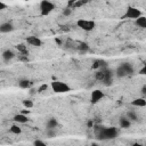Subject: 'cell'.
I'll return each instance as SVG.
<instances>
[{"label":"cell","mask_w":146,"mask_h":146,"mask_svg":"<svg viewBox=\"0 0 146 146\" xmlns=\"http://www.w3.org/2000/svg\"><path fill=\"white\" fill-rule=\"evenodd\" d=\"M95 135L97 139L100 140H107V139H114L117 136V129L114 127H98L95 128Z\"/></svg>","instance_id":"obj_1"},{"label":"cell","mask_w":146,"mask_h":146,"mask_svg":"<svg viewBox=\"0 0 146 146\" xmlns=\"http://www.w3.org/2000/svg\"><path fill=\"white\" fill-rule=\"evenodd\" d=\"M104 76H105V75H104V71H103V70H98V71H96V73H95V78H96L97 81L103 82Z\"/></svg>","instance_id":"obj_23"},{"label":"cell","mask_w":146,"mask_h":146,"mask_svg":"<svg viewBox=\"0 0 146 146\" xmlns=\"http://www.w3.org/2000/svg\"><path fill=\"white\" fill-rule=\"evenodd\" d=\"M104 92L102 91V90H99V89H95V90H92L91 91V95H90V103L91 104H97L98 102H100L103 98H104Z\"/></svg>","instance_id":"obj_8"},{"label":"cell","mask_w":146,"mask_h":146,"mask_svg":"<svg viewBox=\"0 0 146 146\" xmlns=\"http://www.w3.org/2000/svg\"><path fill=\"white\" fill-rule=\"evenodd\" d=\"M90 146H99V145H98V144H96V143H92Z\"/></svg>","instance_id":"obj_36"},{"label":"cell","mask_w":146,"mask_h":146,"mask_svg":"<svg viewBox=\"0 0 146 146\" xmlns=\"http://www.w3.org/2000/svg\"><path fill=\"white\" fill-rule=\"evenodd\" d=\"M133 72H135L133 66L130 63H122L116 68V75L119 78H124V76L131 75V74H133Z\"/></svg>","instance_id":"obj_4"},{"label":"cell","mask_w":146,"mask_h":146,"mask_svg":"<svg viewBox=\"0 0 146 146\" xmlns=\"http://www.w3.org/2000/svg\"><path fill=\"white\" fill-rule=\"evenodd\" d=\"M72 11H73L72 9H70V8L66 7V8L63 10V15H64V16H70V15L72 14Z\"/></svg>","instance_id":"obj_27"},{"label":"cell","mask_w":146,"mask_h":146,"mask_svg":"<svg viewBox=\"0 0 146 146\" xmlns=\"http://www.w3.org/2000/svg\"><path fill=\"white\" fill-rule=\"evenodd\" d=\"M14 25L10 22H3L0 24V32L1 33H9L11 31H14Z\"/></svg>","instance_id":"obj_10"},{"label":"cell","mask_w":146,"mask_h":146,"mask_svg":"<svg viewBox=\"0 0 146 146\" xmlns=\"http://www.w3.org/2000/svg\"><path fill=\"white\" fill-rule=\"evenodd\" d=\"M76 49H78L80 52L84 54V52L89 51V46H88V43H86V42H78Z\"/></svg>","instance_id":"obj_20"},{"label":"cell","mask_w":146,"mask_h":146,"mask_svg":"<svg viewBox=\"0 0 146 146\" xmlns=\"http://www.w3.org/2000/svg\"><path fill=\"white\" fill-rule=\"evenodd\" d=\"M57 125H58V122H57V120L55 117L49 119L47 121V124H46L47 130H55V128H57Z\"/></svg>","instance_id":"obj_16"},{"label":"cell","mask_w":146,"mask_h":146,"mask_svg":"<svg viewBox=\"0 0 146 146\" xmlns=\"http://www.w3.org/2000/svg\"><path fill=\"white\" fill-rule=\"evenodd\" d=\"M47 136L48 137H55L56 136V131L55 130H47Z\"/></svg>","instance_id":"obj_29"},{"label":"cell","mask_w":146,"mask_h":146,"mask_svg":"<svg viewBox=\"0 0 146 146\" xmlns=\"http://www.w3.org/2000/svg\"><path fill=\"white\" fill-rule=\"evenodd\" d=\"M16 49H17V51L19 52V55H23V56H29V50H27V47H26L24 43H18V44H16Z\"/></svg>","instance_id":"obj_15"},{"label":"cell","mask_w":146,"mask_h":146,"mask_svg":"<svg viewBox=\"0 0 146 146\" xmlns=\"http://www.w3.org/2000/svg\"><path fill=\"white\" fill-rule=\"evenodd\" d=\"M127 117H128V120H129L130 122H135V121L138 120V115H137L135 112H132V111H130V112L127 113Z\"/></svg>","instance_id":"obj_22"},{"label":"cell","mask_w":146,"mask_h":146,"mask_svg":"<svg viewBox=\"0 0 146 146\" xmlns=\"http://www.w3.org/2000/svg\"><path fill=\"white\" fill-rule=\"evenodd\" d=\"M55 8H56V6H55L54 2L48 1V0H43V1L40 2V6H39L40 15H41V16H47V15H49Z\"/></svg>","instance_id":"obj_5"},{"label":"cell","mask_w":146,"mask_h":146,"mask_svg":"<svg viewBox=\"0 0 146 146\" xmlns=\"http://www.w3.org/2000/svg\"><path fill=\"white\" fill-rule=\"evenodd\" d=\"M6 8H7V5L3 3L2 1H0V9H6Z\"/></svg>","instance_id":"obj_33"},{"label":"cell","mask_w":146,"mask_h":146,"mask_svg":"<svg viewBox=\"0 0 146 146\" xmlns=\"http://www.w3.org/2000/svg\"><path fill=\"white\" fill-rule=\"evenodd\" d=\"M140 16H143L140 9H138L137 7H133V6H128L124 14L121 16V19H135L136 21Z\"/></svg>","instance_id":"obj_2"},{"label":"cell","mask_w":146,"mask_h":146,"mask_svg":"<svg viewBox=\"0 0 146 146\" xmlns=\"http://www.w3.org/2000/svg\"><path fill=\"white\" fill-rule=\"evenodd\" d=\"M26 42L32 46V47H41L42 46V40L35 35H30L26 38Z\"/></svg>","instance_id":"obj_9"},{"label":"cell","mask_w":146,"mask_h":146,"mask_svg":"<svg viewBox=\"0 0 146 146\" xmlns=\"http://www.w3.org/2000/svg\"><path fill=\"white\" fill-rule=\"evenodd\" d=\"M138 74H140V75H145V76H146V64L143 65V67L139 70Z\"/></svg>","instance_id":"obj_28"},{"label":"cell","mask_w":146,"mask_h":146,"mask_svg":"<svg viewBox=\"0 0 146 146\" xmlns=\"http://www.w3.org/2000/svg\"><path fill=\"white\" fill-rule=\"evenodd\" d=\"M103 71H104V75H105L104 76V80H103V84L106 86V87H108V86H111L113 83V75H114V73L108 67L103 68Z\"/></svg>","instance_id":"obj_7"},{"label":"cell","mask_w":146,"mask_h":146,"mask_svg":"<svg viewBox=\"0 0 146 146\" xmlns=\"http://www.w3.org/2000/svg\"><path fill=\"white\" fill-rule=\"evenodd\" d=\"M13 121L16 122V123H27L29 122V117H27V115H25L23 113H18V114L14 115Z\"/></svg>","instance_id":"obj_11"},{"label":"cell","mask_w":146,"mask_h":146,"mask_svg":"<svg viewBox=\"0 0 146 146\" xmlns=\"http://www.w3.org/2000/svg\"><path fill=\"white\" fill-rule=\"evenodd\" d=\"M76 25L78 27H80L81 30L86 31V32H89V31H92L95 27H96V23L91 19H86V18H80L76 21Z\"/></svg>","instance_id":"obj_6"},{"label":"cell","mask_w":146,"mask_h":146,"mask_svg":"<svg viewBox=\"0 0 146 146\" xmlns=\"http://www.w3.org/2000/svg\"><path fill=\"white\" fill-rule=\"evenodd\" d=\"M55 41H56V42H57L58 44H62V41H60L59 39H55Z\"/></svg>","instance_id":"obj_35"},{"label":"cell","mask_w":146,"mask_h":146,"mask_svg":"<svg viewBox=\"0 0 146 146\" xmlns=\"http://www.w3.org/2000/svg\"><path fill=\"white\" fill-rule=\"evenodd\" d=\"M9 131L14 135H21L22 133V128L18 125V124H13L10 128H9Z\"/></svg>","instance_id":"obj_21"},{"label":"cell","mask_w":146,"mask_h":146,"mask_svg":"<svg viewBox=\"0 0 146 146\" xmlns=\"http://www.w3.org/2000/svg\"><path fill=\"white\" fill-rule=\"evenodd\" d=\"M135 24L140 29H146V16H140L135 21Z\"/></svg>","instance_id":"obj_19"},{"label":"cell","mask_w":146,"mask_h":146,"mask_svg":"<svg viewBox=\"0 0 146 146\" xmlns=\"http://www.w3.org/2000/svg\"><path fill=\"white\" fill-rule=\"evenodd\" d=\"M47 89H48V84H47V83H42V84L39 87L38 92H43V91H46Z\"/></svg>","instance_id":"obj_26"},{"label":"cell","mask_w":146,"mask_h":146,"mask_svg":"<svg viewBox=\"0 0 146 146\" xmlns=\"http://www.w3.org/2000/svg\"><path fill=\"white\" fill-rule=\"evenodd\" d=\"M131 105L132 106H137V107H145L146 106V98H144V97L135 98L131 102Z\"/></svg>","instance_id":"obj_14"},{"label":"cell","mask_w":146,"mask_h":146,"mask_svg":"<svg viewBox=\"0 0 146 146\" xmlns=\"http://www.w3.org/2000/svg\"><path fill=\"white\" fill-rule=\"evenodd\" d=\"M119 124H120L121 128H123V129H128V128L131 125V122L128 120V117L122 116V117H120V120H119Z\"/></svg>","instance_id":"obj_18"},{"label":"cell","mask_w":146,"mask_h":146,"mask_svg":"<svg viewBox=\"0 0 146 146\" xmlns=\"http://www.w3.org/2000/svg\"><path fill=\"white\" fill-rule=\"evenodd\" d=\"M33 146H47V144L41 139H36V140H34Z\"/></svg>","instance_id":"obj_25"},{"label":"cell","mask_w":146,"mask_h":146,"mask_svg":"<svg viewBox=\"0 0 146 146\" xmlns=\"http://www.w3.org/2000/svg\"><path fill=\"white\" fill-rule=\"evenodd\" d=\"M131 146H145V145H143V144H140V143H135V144H132Z\"/></svg>","instance_id":"obj_34"},{"label":"cell","mask_w":146,"mask_h":146,"mask_svg":"<svg viewBox=\"0 0 146 146\" xmlns=\"http://www.w3.org/2000/svg\"><path fill=\"white\" fill-rule=\"evenodd\" d=\"M141 94H143L144 98H146V84H144V86L141 87Z\"/></svg>","instance_id":"obj_31"},{"label":"cell","mask_w":146,"mask_h":146,"mask_svg":"<svg viewBox=\"0 0 146 146\" xmlns=\"http://www.w3.org/2000/svg\"><path fill=\"white\" fill-rule=\"evenodd\" d=\"M106 67H108L107 66V63L105 60H103V59H96L94 62V64H92V68L96 70V71L103 70V68H106Z\"/></svg>","instance_id":"obj_13"},{"label":"cell","mask_w":146,"mask_h":146,"mask_svg":"<svg viewBox=\"0 0 146 146\" xmlns=\"http://www.w3.org/2000/svg\"><path fill=\"white\" fill-rule=\"evenodd\" d=\"M51 89L56 94H65V92H68L72 90V88L66 82L58 81V80H55L51 82Z\"/></svg>","instance_id":"obj_3"},{"label":"cell","mask_w":146,"mask_h":146,"mask_svg":"<svg viewBox=\"0 0 146 146\" xmlns=\"http://www.w3.org/2000/svg\"><path fill=\"white\" fill-rule=\"evenodd\" d=\"M18 59L19 60H23V62H29V57L27 56H23V55H19L18 56Z\"/></svg>","instance_id":"obj_30"},{"label":"cell","mask_w":146,"mask_h":146,"mask_svg":"<svg viewBox=\"0 0 146 146\" xmlns=\"http://www.w3.org/2000/svg\"><path fill=\"white\" fill-rule=\"evenodd\" d=\"M22 104H23V106H24L25 108H27V110H29V108H32L33 105H34L33 102H32V100H29V99H24V100L22 102Z\"/></svg>","instance_id":"obj_24"},{"label":"cell","mask_w":146,"mask_h":146,"mask_svg":"<svg viewBox=\"0 0 146 146\" xmlns=\"http://www.w3.org/2000/svg\"><path fill=\"white\" fill-rule=\"evenodd\" d=\"M1 57H2V59H3L5 62H9V60H11V59L15 57V52H14L11 49H6V50L2 51Z\"/></svg>","instance_id":"obj_12"},{"label":"cell","mask_w":146,"mask_h":146,"mask_svg":"<svg viewBox=\"0 0 146 146\" xmlns=\"http://www.w3.org/2000/svg\"><path fill=\"white\" fill-rule=\"evenodd\" d=\"M87 127H88V128H94V122H92L91 120L88 121V122H87Z\"/></svg>","instance_id":"obj_32"},{"label":"cell","mask_w":146,"mask_h":146,"mask_svg":"<svg viewBox=\"0 0 146 146\" xmlns=\"http://www.w3.org/2000/svg\"><path fill=\"white\" fill-rule=\"evenodd\" d=\"M31 86H32V82L27 79H21L18 81V87L22 88V89H29Z\"/></svg>","instance_id":"obj_17"}]
</instances>
